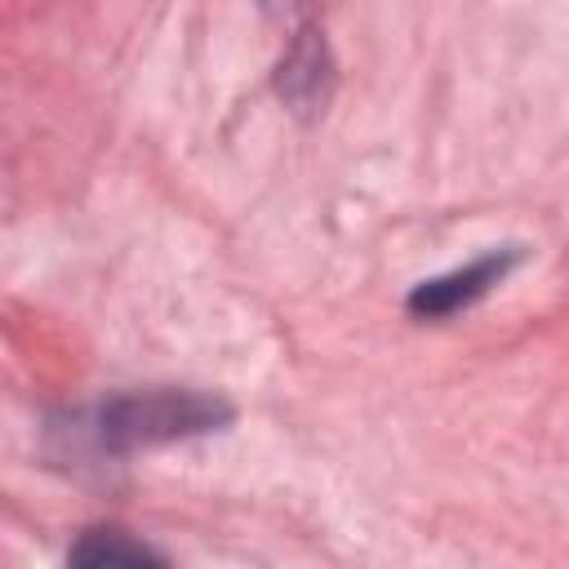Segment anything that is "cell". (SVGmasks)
Wrapping results in <instances>:
<instances>
[{
	"label": "cell",
	"instance_id": "6da1fadb",
	"mask_svg": "<svg viewBox=\"0 0 569 569\" xmlns=\"http://www.w3.org/2000/svg\"><path fill=\"white\" fill-rule=\"evenodd\" d=\"M231 422V405L213 391L196 387H142V391H120L107 396L102 405L89 409L84 431L93 449L102 453H133L169 440H191L209 436Z\"/></svg>",
	"mask_w": 569,
	"mask_h": 569
},
{
	"label": "cell",
	"instance_id": "7a4b0ae2",
	"mask_svg": "<svg viewBox=\"0 0 569 569\" xmlns=\"http://www.w3.org/2000/svg\"><path fill=\"white\" fill-rule=\"evenodd\" d=\"M516 262H520V249H516V244L493 249V253H480V258H471L467 267H453V271H445V276H431V280L413 284V293L405 298V307H409L418 320L453 316V311L480 302L493 284H502Z\"/></svg>",
	"mask_w": 569,
	"mask_h": 569
},
{
	"label": "cell",
	"instance_id": "3957f363",
	"mask_svg": "<svg viewBox=\"0 0 569 569\" xmlns=\"http://www.w3.org/2000/svg\"><path fill=\"white\" fill-rule=\"evenodd\" d=\"M329 80H333V67H329V49L316 31H298L293 49L284 53L280 62V98L293 107V111H325L329 102Z\"/></svg>",
	"mask_w": 569,
	"mask_h": 569
},
{
	"label": "cell",
	"instance_id": "277c9868",
	"mask_svg": "<svg viewBox=\"0 0 569 569\" xmlns=\"http://www.w3.org/2000/svg\"><path fill=\"white\" fill-rule=\"evenodd\" d=\"M67 569H169V560L129 529L93 525L71 542Z\"/></svg>",
	"mask_w": 569,
	"mask_h": 569
}]
</instances>
